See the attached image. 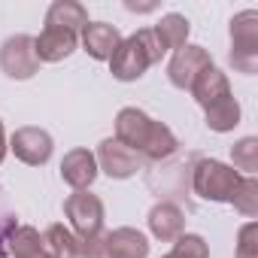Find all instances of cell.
<instances>
[{
	"instance_id": "cell-1",
	"label": "cell",
	"mask_w": 258,
	"mask_h": 258,
	"mask_svg": "<svg viewBox=\"0 0 258 258\" xmlns=\"http://www.w3.org/2000/svg\"><path fill=\"white\" fill-rule=\"evenodd\" d=\"M240 179H243V173H237L231 164L216 161V158H201L195 164L191 185H195V195L210 204H231Z\"/></svg>"
},
{
	"instance_id": "cell-2",
	"label": "cell",
	"mask_w": 258,
	"mask_h": 258,
	"mask_svg": "<svg viewBox=\"0 0 258 258\" xmlns=\"http://www.w3.org/2000/svg\"><path fill=\"white\" fill-rule=\"evenodd\" d=\"M231 67L243 76L258 73V13L243 10L231 19Z\"/></svg>"
},
{
	"instance_id": "cell-3",
	"label": "cell",
	"mask_w": 258,
	"mask_h": 258,
	"mask_svg": "<svg viewBox=\"0 0 258 258\" xmlns=\"http://www.w3.org/2000/svg\"><path fill=\"white\" fill-rule=\"evenodd\" d=\"M64 216L70 219L73 234L79 237L82 246L103 240V201L97 195L85 191H73L64 201Z\"/></svg>"
},
{
	"instance_id": "cell-4",
	"label": "cell",
	"mask_w": 258,
	"mask_h": 258,
	"mask_svg": "<svg viewBox=\"0 0 258 258\" xmlns=\"http://www.w3.org/2000/svg\"><path fill=\"white\" fill-rule=\"evenodd\" d=\"M0 70L10 79H31L40 73V58L34 52V37L28 34H16L0 46Z\"/></svg>"
},
{
	"instance_id": "cell-5",
	"label": "cell",
	"mask_w": 258,
	"mask_h": 258,
	"mask_svg": "<svg viewBox=\"0 0 258 258\" xmlns=\"http://www.w3.org/2000/svg\"><path fill=\"white\" fill-rule=\"evenodd\" d=\"M210 67H213L210 52H207L204 46L185 43L182 49L173 52V58H170V64H167V79H170L173 88H179V91H191L195 79H198L204 70H210Z\"/></svg>"
},
{
	"instance_id": "cell-6",
	"label": "cell",
	"mask_w": 258,
	"mask_h": 258,
	"mask_svg": "<svg viewBox=\"0 0 258 258\" xmlns=\"http://www.w3.org/2000/svg\"><path fill=\"white\" fill-rule=\"evenodd\" d=\"M10 152L28 167H43L55 152V140L43 127H19L10 137Z\"/></svg>"
},
{
	"instance_id": "cell-7",
	"label": "cell",
	"mask_w": 258,
	"mask_h": 258,
	"mask_svg": "<svg viewBox=\"0 0 258 258\" xmlns=\"http://www.w3.org/2000/svg\"><path fill=\"white\" fill-rule=\"evenodd\" d=\"M149 67H152V61H149L146 49L140 46V40L137 37H121L118 49L109 58V73L118 82H137Z\"/></svg>"
},
{
	"instance_id": "cell-8",
	"label": "cell",
	"mask_w": 258,
	"mask_h": 258,
	"mask_svg": "<svg viewBox=\"0 0 258 258\" xmlns=\"http://www.w3.org/2000/svg\"><path fill=\"white\" fill-rule=\"evenodd\" d=\"M94 158H97V170H103L109 179H131V176L140 170V155H137L134 149L121 146L115 137L100 140Z\"/></svg>"
},
{
	"instance_id": "cell-9",
	"label": "cell",
	"mask_w": 258,
	"mask_h": 258,
	"mask_svg": "<svg viewBox=\"0 0 258 258\" xmlns=\"http://www.w3.org/2000/svg\"><path fill=\"white\" fill-rule=\"evenodd\" d=\"M152 121H155V118H149V115H146L143 109H137V106L118 109V115H115V140L140 155V149H143V143H146V137H149V131H152Z\"/></svg>"
},
{
	"instance_id": "cell-10",
	"label": "cell",
	"mask_w": 258,
	"mask_h": 258,
	"mask_svg": "<svg viewBox=\"0 0 258 258\" xmlns=\"http://www.w3.org/2000/svg\"><path fill=\"white\" fill-rule=\"evenodd\" d=\"M79 46V37L64 31V28H43L40 37H34V52L40 58V64H58L64 58H70Z\"/></svg>"
},
{
	"instance_id": "cell-11",
	"label": "cell",
	"mask_w": 258,
	"mask_h": 258,
	"mask_svg": "<svg viewBox=\"0 0 258 258\" xmlns=\"http://www.w3.org/2000/svg\"><path fill=\"white\" fill-rule=\"evenodd\" d=\"M97 158L91 149H70L61 158V179L73 188V191H85L94 179H97Z\"/></svg>"
},
{
	"instance_id": "cell-12",
	"label": "cell",
	"mask_w": 258,
	"mask_h": 258,
	"mask_svg": "<svg viewBox=\"0 0 258 258\" xmlns=\"http://www.w3.org/2000/svg\"><path fill=\"white\" fill-rule=\"evenodd\" d=\"M149 237L137 228H115L103 234V258H146Z\"/></svg>"
},
{
	"instance_id": "cell-13",
	"label": "cell",
	"mask_w": 258,
	"mask_h": 258,
	"mask_svg": "<svg viewBox=\"0 0 258 258\" xmlns=\"http://www.w3.org/2000/svg\"><path fill=\"white\" fill-rule=\"evenodd\" d=\"M149 231L155 240L161 243H173L179 234H185V213L173 204V201H158L149 210Z\"/></svg>"
},
{
	"instance_id": "cell-14",
	"label": "cell",
	"mask_w": 258,
	"mask_h": 258,
	"mask_svg": "<svg viewBox=\"0 0 258 258\" xmlns=\"http://www.w3.org/2000/svg\"><path fill=\"white\" fill-rule=\"evenodd\" d=\"M79 40H82V49H85L94 61H109L112 52H115L118 43H121V34H118L115 25L88 22V25L82 28V34H79Z\"/></svg>"
},
{
	"instance_id": "cell-15",
	"label": "cell",
	"mask_w": 258,
	"mask_h": 258,
	"mask_svg": "<svg viewBox=\"0 0 258 258\" xmlns=\"http://www.w3.org/2000/svg\"><path fill=\"white\" fill-rule=\"evenodd\" d=\"M85 25H88V10L79 0H55L46 10V28H64L79 37Z\"/></svg>"
},
{
	"instance_id": "cell-16",
	"label": "cell",
	"mask_w": 258,
	"mask_h": 258,
	"mask_svg": "<svg viewBox=\"0 0 258 258\" xmlns=\"http://www.w3.org/2000/svg\"><path fill=\"white\" fill-rule=\"evenodd\" d=\"M7 249L13 258H52L46 249V240L37 228L31 225H16L7 234Z\"/></svg>"
},
{
	"instance_id": "cell-17",
	"label": "cell",
	"mask_w": 258,
	"mask_h": 258,
	"mask_svg": "<svg viewBox=\"0 0 258 258\" xmlns=\"http://www.w3.org/2000/svg\"><path fill=\"white\" fill-rule=\"evenodd\" d=\"M191 94H195V100L207 109L210 103H216V100H222V97L231 94V82H228V76H225L219 67H210V70H204V73L195 79Z\"/></svg>"
},
{
	"instance_id": "cell-18",
	"label": "cell",
	"mask_w": 258,
	"mask_h": 258,
	"mask_svg": "<svg viewBox=\"0 0 258 258\" xmlns=\"http://www.w3.org/2000/svg\"><path fill=\"white\" fill-rule=\"evenodd\" d=\"M204 115H207V127H210V131H216V134H228V131H234V127L240 124V115H243V112H240L237 97L228 94V97L210 103V106L204 109Z\"/></svg>"
},
{
	"instance_id": "cell-19",
	"label": "cell",
	"mask_w": 258,
	"mask_h": 258,
	"mask_svg": "<svg viewBox=\"0 0 258 258\" xmlns=\"http://www.w3.org/2000/svg\"><path fill=\"white\" fill-rule=\"evenodd\" d=\"M179 149V140L173 137V131L164 124V121H152V131L140 149V158H149V161H164L170 158L173 152Z\"/></svg>"
},
{
	"instance_id": "cell-20",
	"label": "cell",
	"mask_w": 258,
	"mask_h": 258,
	"mask_svg": "<svg viewBox=\"0 0 258 258\" xmlns=\"http://www.w3.org/2000/svg\"><path fill=\"white\" fill-rule=\"evenodd\" d=\"M152 31L158 34V40L164 43L167 52H176V49H182V46L188 43L191 25H188L185 16H179V13H167V16H161V22H158Z\"/></svg>"
},
{
	"instance_id": "cell-21",
	"label": "cell",
	"mask_w": 258,
	"mask_h": 258,
	"mask_svg": "<svg viewBox=\"0 0 258 258\" xmlns=\"http://www.w3.org/2000/svg\"><path fill=\"white\" fill-rule=\"evenodd\" d=\"M43 240H46V249H49L52 258H82L79 237L70 228H64V225H49Z\"/></svg>"
},
{
	"instance_id": "cell-22",
	"label": "cell",
	"mask_w": 258,
	"mask_h": 258,
	"mask_svg": "<svg viewBox=\"0 0 258 258\" xmlns=\"http://www.w3.org/2000/svg\"><path fill=\"white\" fill-rule=\"evenodd\" d=\"M231 167L237 170V173H243V176H255V170H258V140L255 137H243V140H237L234 146H231Z\"/></svg>"
},
{
	"instance_id": "cell-23",
	"label": "cell",
	"mask_w": 258,
	"mask_h": 258,
	"mask_svg": "<svg viewBox=\"0 0 258 258\" xmlns=\"http://www.w3.org/2000/svg\"><path fill=\"white\" fill-rule=\"evenodd\" d=\"M231 204H234V210L240 216L255 219L258 216V179L255 176H243L237 191H234V198H231Z\"/></svg>"
},
{
	"instance_id": "cell-24",
	"label": "cell",
	"mask_w": 258,
	"mask_h": 258,
	"mask_svg": "<svg viewBox=\"0 0 258 258\" xmlns=\"http://www.w3.org/2000/svg\"><path fill=\"white\" fill-rule=\"evenodd\" d=\"M173 258H210V243L201 234H179L170 249Z\"/></svg>"
},
{
	"instance_id": "cell-25",
	"label": "cell",
	"mask_w": 258,
	"mask_h": 258,
	"mask_svg": "<svg viewBox=\"0 0 258 258\" xmlns=\"http://www.w3.org/2000/svg\"><path fill=\"white\" fill-rule=\"evenodd\" d=\"M234 258H258V225L246 222L237 231V252Z\"/></svg>"
},
{
	"instance_id": "cell-26",
	"label": "cell",
	"mask_w": 258,
	"mask_h": 258,
	"mask_svg": "<svg viewBox=\"0 0 258 258\" xmlns=\"http://www.w3.org/2000/svg\"><path fill=\"white\" fill-rule=\"evenodd\" d=\"M134 37L140 40V46L146 49V55H149V61H152V64H158V61H161V58L167 55V49H164V43L158 40V34H155L152 28H140V31H137Z\"/></svg>"
},
{
	"instance_id": "cell-27",
	"label": "cell",
	"mask_w": 258,
	"mask_h": 258,
	"mask_svg": "<svg viewBox=\"0 0 258 258\" xmlns=\"http://www.w3.org/2000/svg\"><path fill=\"white\" fill-rule=\"evenodd\" d=\"M7 152H10V143H7V131H4V121H0V164H4Z\"/></svg>"
},
{
	"instance_id": "cell-28",
	"label": "cell",
	"mask_w": 258,
	"mask_h": 258,
	"mask_svg": "<svg viewBox=\"0 0 258 258\" xmlns=\"http://www.w3.org/2000/svg\"><path fill=\"white\" fill-rule=\"evenodd\" d=\"M131 13H152L155 10V4H124Z\"/></svg>"
},
{
	"instance_id": "cell-29",
	"label": "cell",
	"mask_w": 258,
	"mask_h": 258,
	"mask_svg": "<svg viewBox=\"0 0 258 258\" xmlns=\"http://www.w3.org/2000/svg\"><path fill=\"white\" fill-rule=\"evenodd\" d=\"M164 258H173V255H170V252H167V255H164Z\"/></svg>"
},
{
	"instance_id": "cell-30",
	"label": "cell",
	"mask_w": 258,
	"mask_h": 258,
	"mask_svg": "<svg viewBox=\"0 0 258 258\" xmlns=\"http://www.w3.org/2000/svg\"><path fill=\"white\" fill-rule=\"evenodd\" d=\"M0 258H4V255H0Z\"/></svg>"
}]
</instances>
